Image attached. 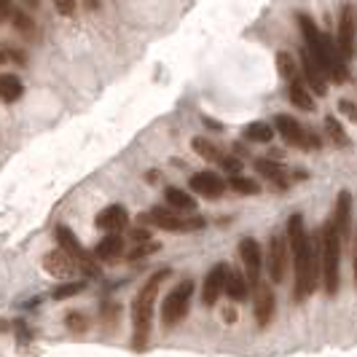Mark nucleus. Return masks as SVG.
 <instances>
[{
    "mask_svg": "<svg viewBox=\"0 0 357 357\" xmlns=\"http://www.w3.org/2000/svg\"><path fill=\"white\" fill-rule=\"evenodd\" d=\"M226 188H231V191L242 194V197H258L261 194V185L250 178H242V175H231V180L226 183Z\"/></svg>",
    "mask_w": 357,
    "mask_h": 357,
    "instance_id": "25",
    "label": "nucleus"
},
{
    "mask_svg": "<svg viewBox=\"0 0 357 357\" xmlns=\"http://www.w3.org/2000/svg\"><path fill=\"white\" fill-rule=\"evenodd\" d=\"M287 250L293 258V268H296V301H304L306 296H312L317 285H320V236L312 239L306 234L304 218L293 215L287 220L285 229Z\"/></svg>",
    "mask_w": 357,
    "mask_h": 357,
    "instance_id": "1",
    "label": "nucleus"
},
{
    "mask_svg": "<svg viewBox=\"0 0 357 357\" xmlns=\"http://www.w3.org/2000/svg\"><path fill=\"white\" fill-rule=\"evenodd\" d=\"M301 68H304V84L309 89L314 91V94H325L328 91V78H325V73L322 68L314 62V56L306 52H301Z\"/></svg>",
    "mask_w": 357,
    "mask_h": 357,
    "instance_id": "17",
    "label": "nucleus"
},
{
    "mask_svg": "<svg viewBox=\"0 0 357 357\" xmlns=\"http://www.w3.org/2000/svg\"><path fill=\"white\" fill-rule=\"evenodd\" d=\"M194 151H197L202 159H207V161H218L220 156H223V151L218 148L215 143H210V140H204V137H194Z\"/></svg>",
    "mask_w": 357,
    "mask_h": 357,
    "instance_id": "29",
    "label": "nucleus"
},
{
    "mask_svg": "<svg viewBox=\"0 0 357 357\" xmlns=\"http://www.w3.org/2000/svg\"><path fill=\"white\" fill-rule=\"evenodd\" d=\"M65 328L73 331V333H86L89 320H86V314H84V312H70V314L65 317Z\"/></svg>",
    "mask_w": 357,
    "mask_h": 357,
    "instance_id": "32",
    "label": "nucleus"
},
{
    "mask_svg": "<svg viewBox=\"0 0 357 357\" xmlns=\"http://www.w3.org/2000/svg\"><path fill=\"white\" fill-rule=\"evenodd\" d=\"M277 68H280V75L285 78L287 84H290V81H293V78L298 75V68H296L293 56H290L287 52H280V54H277Z\"/></svg>",
    "mask_w": 357,
    "mask_h": 357,
    "instance_id": "31",
    "label": "nucleus"
},
{
    "mask_svg": "<svg viewBox=\"0 0 357 357\" xmlns=\"http://www.w3.org/2000/svg\"><path fill=\"white\" fill-rule=\"evenodd\" d=\"M27 6H33V8H36V6H38V0H27Z\"/></svg>",
    "mask_w": 357,
    "mask_h": 357,
    "instance_id": "41",
    "label": "nucleus"
},
{
    "mask_svg": "<svg viewBox=\"0 0 357 357\" xmlns=\"http://www.w3.org/2000/svg\"><path fill=\"white\" fill-rule=\"evenodd\" d=\"M355 282H357V250H355Z\"/></svg>",
    "mask_w": 357,
    "mask_h": 357,
    "instance_id": "40",
    "label": "nucleus"
},
{
    "mask_svg": "<svg viewBox=\"0 0 357 357\" xmlns=\"http://www.w3.org/2000/svg\"><path fill=\"white\" fill-rule=\"evenodd\" d=\"M164 202H167L169 210L183 213V215H188L197 210V199L191 197V194H185V191L178 188V185H167V188H164Z\"/></svg>",
    "mask_w": 357,
    "mask_h": 357,
    "instance_id": "20",
    "label": "nucleus"
},
{
    "mask_svg": "<svg viewBox=\"0 0 357 357\" xmlns=\"http://www.w3.org/2000/svg\"><path fill=\"white\" fill-rule=\"evenodd\" d=\"M54 236H56V245L62 248V250L70 255L73 261L78 264V268L86 274V277H100V264H97V258L91 255L81 242H78V236L62 223V226H56V231H54Z\"/></svg>",
    "mask_w": 357,
    "mask_h": 357,
    "instance_id": "7",
    "label": "nucleus"
},
{
    "mask_svg": "<svg viewBox=\"0 0 357 357\" xmlns=\"http://www.w3.org/2000/svg\"><path fill=\"white\" fill-rule=\"evenodd\" d=\"M11 22H14V27H17L22 36H27V38L36 36V22L30 19V14H24V11H11Z\"/></svg>",
    "mask_w": 357,
    "mask_h": 357,
    "instance_id": "30",
    "label": "nucleus"
},
{
    "mask_svg": "<svg viewBox=\"0 0 357 357\" xmlns=\"http://www.w3.org/2000/svg\"><path fill=\"white\" fill-rule=\"evenodd\" d=\"M287 252H290V250H287L285 234H274V236L268 239V250H266V258H268V280H271L274 285L285 280Z\"/></svg>",
    "mask_w": 357,
    "mask_h": 357,
    "instance_id": "11",
    "label": "nucleus"
},
{
    "mask_svg": "<svg viewBox=\"0 0 357 357\" xmlns=\"http://www.w3.org/2000/svg\"><path fill=\"white\" fill-rule=\"evenodd\" d=\"M91 255L97 261H102V264H113V261L124 258V239H121V234H107L105 239L97 242V248L91 250Z\"/></svg>",
    "mask_w": 357,
    "mask_h": 357,
    "instance_id": "18",
    "label": "nucleus"
},
{
    "mask_svg": "<svg viewBox=\"0 0 357 357\" xmlns=\"http://www.w3.org/2000/svg\"><path fill=\"white\" fill-rule=\"evenodd\" d=\"M339 52L344 59H352L357 54V8L352 3H347L341 8L339 19V40H336Z\"/></svg>",
    "mask_w": 357,
    "mask_h": 357,
    "instance_id": "9",
    "label": "nucleus"
},
{
    "mask_svg": "<svg viewBox=\"0 0 357 357\" xmlns=\"http://www.w3.org/2000/svg\"><path fill=\"white\" fill-rule=\"evenodd\" d=\"M6 59H8V56H6V52H0V65H6Z\"/></svg>",
    "mask_w": 357,
    "mask_h": 357,
    "instance_id": "39",
    "label": "nucleus"
},
{
    "mask_svg": "<svg viewBox=\"0 0 357 357\" xmlns=\"http://www.w3.org/2000/svg\"><path fill=\"white\" fill-rule=\"evenodd\" d=\"M94 223H97L100 231L121 234L129 226V213H126V207H121V204H110V207H105L102 213L94 218Z\"/></svg>",
    "mask_w": 357,
    "mask_h": 357,
    "instance_id": "16",
    "label": "nucleus"
},
{
    "mask_svg": "<svg viewBox=\"0 0 357 357\" xmlns=\"http://www.w3.org/2000/svg\"><path fill=\"white\" fill-rule=\"evenodd\" d=\"M274 129L285 137L287 143L301 148V151H320L322 148L320 137H317L312 129H304L293 116H277V119H274Z\"/></svg>",
    "mask_w": 357,
    "mask_h": 357,
    "instance_id": "8",
    "label": "nucleus"
},
{
    "mask_svg": "<svg viewBox=\"0 0 357 357\" xmlns=\"http://www.w3.org/2000/svg\"><path fill=\"white\" fill-rule=\"evenodd\" d=\"M325 132H328V140L336 145V148H347V145H349V137H347V132H344V126H341L339 119L328 116V119H325Z\"/></svg>",
    "mask_w": 357,
    "mask_h": 357,
    "instance_id": "26",
    "label": "nucleus"
},
{
    "mask_svg": "<svg viewBox=\"0 0 357 357\" xmlns=\"http://www.w3.org/2000/svg\"><path fill=\"white\" fill-rule=\"evenodd\" d=\"M159 250V245L156 242H140V245H135L129 252H124L129 261H140V258H148V255H153V252Z\"/></svg>",
    "mask_w": 357,
    "mask_h": 357,
    "instance_id": "33",
    "label": "nucleus"
},
{
    "mask_svg": "<svg viewBox=\"0 0 357 357\" xmlns=\"http://www.w3.org/2000/svg\"><path fill=\"white\" fill-rule=\"evenodd\" d=\"M194 280H183L180 285L172 287V293H167L164 304H161V325L164 328H175L178 322L185 320L188 306L194 298Z\"/></svg>",
    "mask_w": 357,
    "mask_h": 357,
    "instance_id": "6",
    "label": "nucleus"
},
{
    "mask_svg": "<svg viewBox=\"0 0 357 357\" xmlns=\"http://www.w3.org/2000/svg\"><path fill=\"white\" fill-rule=\"evenodd\" d=\"M296 19H298V27H301V36H304V49L314 56V62L322 68L325 78H331L333 84H344L349 78V70H347V59L341 56L336 40H331L325 33H320V27L314 24L312 17L298 14Z\"/></svg>",
    "mask_w": 357,
    "mask_h": 357,
    "instance_id": "2",
    "label": "nucleus"
},
{
    "mask_svg": "<svg viewBox=\"0 0 357 357\" xmlns=\"http://www.w3.org/2000/svg\"><path fill=\"white\" fill-rule=\"evenodd\" d=\"M140 223L151 226V229H164V231H175V234H188L204 229V218L199 215H183L175 213L169 207H151L148 213L140 215Z\"/></svg>",
    "mask_w": 357,
    "mask_h": 357,
    "instance_id": "5",
    "label": "nucleus"
},
{
    "mask_svg": "<svg viewBox=\"0 0 357 357\" xmlns=\"http://www.w3.org/2000/svg\"><path fill=\"white\" fill-rule=\"evenodd\" d=\"M250 290H252V285L248 282L245 271H242V268H231V266H229V274H226V285H223V293H226L231 301H245V298H250Z\"/></svg>",
    "mask_w": 357,
    "mask_h": 357,
    "instance_id": "19",
    "label": "nucleus"
},
{
    "mask_svg": "<svg viewBox=\"0 0 357 357\" xmlns=\"http://www.w3.org/2000/svg\"><path fill=\"white\" fill-rule=\"evenodd\" d=\"M255 169H258L266 180H271L274 185H280V188H287V185H290V178H287L285 167H282V164H277V161L258 159L255 161Z\"/></svg>",
    "mask_w": 357,
    "mask_h": 357,
    "instance_id": "24",
    "label": "nucleus"
},
{
    "mask_svg": "<svg viewBox=\"0 0 357 357\" xmlns=\"http://www.w3.org/2000/svg\"><path fill=\"white\" fill-rule=\"evenodd\" d=\"M11 11H14V6H11V0H0V14L8 19L11 17Z\"/></svg>",
    "mask_w": 357,
    "mask_h": 357,
    "instance_id": "38",
    "label": "nucleus"
},
{
    "mask_svg": "<svg viewBox=\"0 0 357 357\" xmlns=\"http://www.w3.org/2000/svg\"><path fill=\"white\" fill-rule=\"evenodd\" d=\"M43 268L52 274L54 280H73V277L81 271L78 264H75V261H73L70 255L62 250V248H56V250L43 255Z\"/></svg>",
    "mask_w": 357,
    "mask_h": 357,
    "instance_id": "13",
    "label": "nucleus"
},
{
    "mask_svg": "<svg viewBox=\"0 0 357 357\" xmlns=\"http://www.w3.org/2000/svg\"><path fill=\"white\" fill-rule=\"evenodd\" d=\"M215 164H218L223 172H229V175H239V169H242V161L236 159V156H226V153L215 161Z\"/></svg>",
    "mask_w": 357,
    "mask_h": 357,
    "instance_id": "34",
    "label": "nucleus"
},
{
    "mask_svg": "<svg viewBox=\"0 0 357 357\" xmlns=\"http://www.w3.org/2000/svg\"><path fill=\"white\" fill-rule=\"evenodd\" d=\"M245 137L250 140V143H271V137H274V126H268L266 121H255L245 129Z\"/></svg>",
    "mask_w": 357,
    "mask_h": 357,
    "instance_id": "27",
    "label": "nucleus"
},
{
    "mask_svg": "<svg viewBox=\"0 0 357 357\" xmlns=\"http://www.w3.org/2000/svg\"><path fill=\"white\" fill-rule=\"evenodd\" d=\"M129 239H132L135 245H140V242H151V229H129Z\"/></svg>",
    "mask_w": 357,
    "mask_h": 357,
    "instance_id": "36",
    "label": "nucleus"
},
{
    "mask_svg": "<svg viewBox=\"0 0 357 357\" xmlns=\"http://www.w3.org/2000/svg\"><path fill=\"white\" fill-rule=\"evenodd\" d=\"M339 107H341V113H344V116H349V119H352V121H357V107L352 105V102H349V100H341V102H339Z\"/></svg>",
    "mask_w": 357,
    "mask_h": 357,
    "instance_id": "37",
    "label": "nucleus"
},
{
    "mask_svg": "<svg viewBox=\"0 0 357 357\" xmlns=\"http://www.w3.org/2000/svg\"><path fill=\"white\" fill-rule=\"evenodd\" d=\"M341 239L333 220H325L320 231V280L325 285L328 296L339 293V280H341Z\"/></svg>",
    "mask_w": 357,
    "mask_h": 357,
    "instance_id": "4",
    "label": "nucleus"
},
{
    "mask_svg": "<svg viewBox=\"0 0 357 357\" xmlns=\"http://www.w3.org/2000/svg\"><path fill=\"white\" fill-rule=\"evenodd\" d=\"M54 6H56V11L62 17H73L75 14V0H54Z\"/></svg>",
    "mask_w": 357,
    "mask_h": 357,
    "instance_id": "35",
    "label": "nucleus"
},
{
    "mask_svg": "<svg viewBox=\"0 0 357 357\" xmlns=\"http://www.w3.org/2000/svg\"><path fill=\"white\" fill-rule=\"evenodd\" d=\"M239 258H242V271H245L248 282L258 285L261 282V266H264V250L252 236H245L239 242Z\"/></svg>",
    "mask_w": 357,
    "mask_h": 357,
    "instance_id": "10",
    "label": "nucleus"
},
{
    "mask_svg": "<svg viewBox=\"0 0 357 357\" xmlns=\"http://www.w3.org/2000/svg\"><path fill=\"white\" fill-rule=\"evenodd\" d=\"M22 94H24L22 78L14 75V73H0V100L8 102V105H14L17 100H22Z\"/></svg>",
    "mask_w": 357,
    "mask_h": 357,
    "instance_id": "23",
    "label": "nucleus"
},
{
    "mask_svg": "<svg viewBox=\"0 0 357 357\" xmlns=\"http://www.w3.org/2000/svg\"><path fill=\"white\" fill-rule=\"evenodd\" d=\"M188 185H191V191L199 194V197L204 199H220L223 197V191H226V183L220 175H215V172H197V175H191L188 180Z\"/></svg>",
    "mask_w": 357,
    "mask_h": 357,
    "instance_id": "15",
    "label": "nucleus"
},
{
    "mask_svg": "<svg viewBox=\"0 0 357 357\" xmlns=\"http://www.w3.org/2000/svg\"><path fill=\"white\" fill-rule=\"evenodd\" d=\"M84 287H86V282H84V280H65L62 285L54 290L52 298H54V301H65V298H73V296H78Z\"/></svg>",
    "mask_w": 357,
    "mask_h": 357,
    "instance_id": "28",
    "label": "nucleus"
},
{
    "mask_svg": "<svg viewBox=\"0 0 357 357\" xmlns=\"http://www.w3.org/2000/svg\"><path fill=\"white\" fill-rule=\"evenodd\" d=\"M349 213H352V194L341 191L339 199H336V213L331 218L341 239H349Z\"/></svg>",
    "mask_w": 357,
    "mask_h": 357,
    "instance_id": "21",
    "label": "nucleus"
},
{
    "mask_svg": "<svg viewBox=\"0 0 357 357\" xmlns=\"http://www.w3.org/2000/svg\"><path fill=\"white\" fill-rule=\"evenodd\" d=\"M252 304H255V320H258V325L266 328L271 317H274V306H277L271 285H266V282L252 285Z\"/></svg>",
    "mask_w": 357,
    "mask_h": 357,
    "instance_id": "14",
    "label": "nucleus"
},
{
    "mask_svg": "<svg viewBox=\"0 0 357 357\" xmlns=\"http://www.w3.org/2000/svg\"><path fill=\"white\" fill-rule=\"evenodd\" d=\"M167 277H169V268H159L143 285V290L135 296V301H132V347L135 349H145L148 347L156 296H159V287L164 285Z\"/></svg>",
    "mask_w": 357,
    "mask_h": 357,
    "instance_id": "3",
    "label": "nucleus"
},
{
    "mask_svg": "<svg viewBox=\"0 0 357 357\" xmlns=\"http://www.w3.org/2000/svg\"><path fill=\"white\" fill-rule=\"evenodd\" d=\"M287 91H290V102L298 107V110H314V100H312V89L304 84V78L301 75H296L293 81H290V86H287Z\"/></svg>",
    "mask_w": 357,
    "mask_h": 357,
    "instance_id": "22",
    "label": "nucleus"
},
{
    "mask_svg": "<svg viewBox=\"0 0 357 357\" xmlns=\"http://www.w3.org/2000/svg\"><path fill=\"white\" fill-rule=\"evenodd\" d=\"M226 274H229V264H215L202 285V304L207 309H213L218 304V298L223 296V285H226Z\"/></svg>",
    "mask_w": 357,
    "mask_h": 357,
    "instance_id": "12",
    "label": "nucleus"
}]
</instances>
